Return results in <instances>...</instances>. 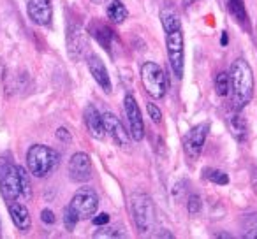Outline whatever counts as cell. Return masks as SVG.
I'll return each instance as SVG.
<instances>
[{
	"label": "cell",
	"instance_id": "1",
	"mask_svg": "<svg viewBox=\"0 0 257 239\" xmlns=\"http://www.w3.org/2000/svg\"><path fill=\"white\" fill-rule=\"evenodd\" d=\"M234 109L239 111L250 102L253 95V72L245 58H236L229 71Z\"/></svg>",
	"mask_w": 257,
	"mask_h": 239
},
{
	"label": "cell",
	"instance_id": "2",
	"mask_svg": "<svg viewBox=\"0 0 257 239\" xmlns=\"http://www.w3.org/2000/svg\"><path fill=\"white\" fill-rule=\"evenodd\" d=\"M133 221L141 234H148L155 225V207L150 195L145 192H134L128 199Z\"/></svg>",
	"mask_w": 257,
	"mask_h": 239
},
{
	"label": "cell",
	"instance_id": "3",
	"mask_svg": "<svg viewBox=\"0 0 257 239\" xmlns=\"http://www.w3.org/2000/svg\"><path fill=\"white\" fill-rule=\"evenodd\" d=\"M58 153L50 146L34 144L27 151V167L36 178H44L58 165Z\"/></svg>",
	"mask_w": 257,
	"mask_h": 239
},
{
	"label": "cell",
	"instance_id": "4",
	"mask_svg": "<svg viewBox=\"0 0 257 239\" xmlns=\"http://www.w3.org/2000/svg\"><path fill=\"white\" fill-rule=\"evenodd\" d=\"M141 83L152 99H162L168 92V78L161 65L155 62H145L141 65Z\"/></svg>",
	"mask_w": 257,
	"mask_h": 239
},
{
	"label": "cell",
	"instance_id": "5",
	"mask_svg": "<svg viewBox=\"0 0 257 239\" xmlns=\"http://www.w3.org/2000/svg\"><path fill=\"white\" fill-rule=\"evenodd\" d=\"M0 193L6 200H16L22 195L20 171L9 158L0 157Z\"/></svg>",
	"mask_w": 257,
	"mask_h": 239
},
{
	"label": "cell",
	"instance_id": "6",
	"mask_svg": "<svg viewBox=\"0 0 257 239\" xmlns=\"http://www.w3.org/2000/svg\"><path fill=\"white\" fill-rule=\"evenodd\" d=\"M166 50H168V58H169V65H171L173 74L178 79L183 78V34L182 29L175 30V32L166 34Z\"/></svg>",
	"mask_w": 257,
	"mask_h": 239
},
{
	"label": "cell",
	"instance_id": "7",
	"mask_svg": "<svg viewBox=\"0 0 257 239\" xmlns=\"http://www.w3.org/2000/svg\"><path fill=\"white\" fill-rule=\"evenodd\" d=\"M71 209L78 214L79 220H86V218H92L97 213V207H99V197L93 192L92 188H79L74 193L71 200Z\"/></svg>",
	"mask_w": 257,
	"mask_h": 239
},
{
	"label": "cell",
	"instance_id": "8",
	"mask_svg": "<svg viewBox=\"0 0 257 239\" xmlns=\"http://www.w3.org/2000/svg\"><path fill=\"white\" fill-rule=\"evenodd\" d=\"M208 132H210V123H199V125H196L185 134V137H183V150H185V155L190 160L199 158L204 143H206Z\"/></svg>",
	"mask_w": 257,
	"mask_h": 239
},
{
	"label": "cell",
	"instance_id": "9",
	"mask_svg": "<svg viewBox=\"0 0 257 239\" xmlns=\"http://www.w3.org/2000/svg\"><path fill=\"white\" fill-rule=\"evenodd\" d=\"M123 109H125V116H127L128 122V132L131 137L134 141H141L145 137V123H143V116H141L140 106H138L134 95L127 93L123 99Z\"/></svg>",
	"mask_w": 257,
	"mask_h": 239
},
{
	"label": "cell",
	"instance_id": "10",
	"mask_svg": "<svg viewBox=\"0 0 257 239\" xmlns=\"http://www.w3.org/2000/svg\"><path fill=\"white\" fill-rule=\"evenodd\" d=\"M69 176L78 183H86L92 178V160L86 153L78 151L69 160Z\"/></svg>",
	"mask_w": 257,
	"mask_h": 239
},
{
	"label": "cell",
	"instance_id": "11",
	"mask_svg": "<svg viewBox=\"0 0 257 239\" xmlns=\"http://www.w3.org/2000/svg\"><path fill=\"white\" fill-rule=\"evenodd\" d=\"M27 13L29 18L32 20L36 25L46 27L53 20V6L51 0H29L27 2Z\"/></svg>",
	"mask_w": 257,
	"mask_h": 239
},
{
	"label": "cell",
	"instance_id": "12",
	"mask_svg": "<svg viewBox=\"0 0 257 239\" xmlns=\"http://www.w3.org/2000/svg\"><path fill=\"white\" fill-rule=\"evenodd\" d=\"M104 129L106 134H109L111 139L114 141V144L120 148H127L128 141H131V132H127L123 127V123L114 116L113 113H104Z\"/></svg>",
	"mask_w": 257,
	"mask_h": 239
},
{
	"label": "cell",
	"instance_id": "13",
	"mask_svg": "<svg viewBox=\"0 0 257 239\" xmlns=\"http://www.w3.org/2000/svg\"><path fill=\"white\" fill-rule=\"evenodd\" d=\"M83 118H85V125L88 129L90 136L93 139H104L106 136V129H104V116L99 113L95 106L88 104L83 111Z\"/></svg>",
	"mask_w": 257,
	"mask_h": 239
},
{
	"label": "cell",
	"instance_id": "14",
	"mask_svg": "<svg viewBox=\"0 0 257 239\" xmlns=\"http://www.w3.org/2000/svg\"><path fill=\"white\" fill-rule=\"evenodd\" d=\"M88 71H90V74H92V78L95 79L97 85L106 93H111V90H113L111 78H109V74H107L106 65L102 64V60H100L97 55H90L88 57Z\"/></svg>",
	"mask_w": 257,
	"mask_h": 239
},
{
	"label": "cell",
	"instance_id": "15",
	"mask_svg": "<svg viewBox=\"0 0 257 239\" xmlns=\"http://www.w3.org/2000/svg\"><path fill=\"white\" fill-rule=\"evenodd\" d=\"M8 211L11 214L13 223L16 225V228L22 232L30 230L32 227V218H30V211L27 209L25 204H20L16 200H9L8 202Z\"/></svg>",
	"mask_w": 257,
	"mask_h": 239
},
{
	"label": "cell",
	"instance_id": "16",
	"mask_svg": "<svg viewBox=\"0 0 257 239\" xmlns=\"http://www.w3.org/2000/svg\"><path fill=\"white\" fill-rule=\"evenodd\" d=\"M90 32L93 34V37L97 39V43L100 44V46L104 48V50L111 51V46H113V30L109 29L107 25H104V23H92V27H90Z\"/></svg>",
	"mask_w": 257,
	"mask_h": 239
},
{
	"label": "cell",
	"instance_id": "17",
	"mask_svg": "<svg viewBox=\"0 0 257 239\" xmlns=\"http://www.w3.org/2000/svg\"><path fill=\"white\" fill-rule=\"evenodd\" d=\"M161 23H162V29H164L166 34L169 32H175V30L182 29V23H180L178 18V13L175 11L173 6H164L161 11Z\"/></svg>",
	"mask_w": 257,
	"mask_h": 239
},
{
	"label": "cell",
	"instance_id": "18",
	"mask_svg": "<svg viewBox=\"0 0 257 239\" xmlns=\"http://www.w3.org/2000/svg\"><path fill=\"white\" fill-rule=\"evenodd\" d=\"M106 15H107V20L114 25H120L127 20L128 13H127V8L121 4L120 0H109L106 6Z\"/></svg>",
	"mask_w": 257,
	"mask_h": 239
},
{
	"label": "cell",
	"instance_id": "19",
	"mask_svg": "<svg viewBox=\"0 0 257 239\" xmlns=\"http://www.w3.org/2000/svg\"><path fill=\"white\" fill-rule=\"evenodd\" d=\"M229 127H231L232 136H234L238 141L246 139V123L238 111H236L234 114H231V118H229Z\"/></svg>",
	"mask_w": 257,
	"mask_h": 239
},
{
	"label": "cell",
	"instance_id": "20",
	"mask_svg": "<svg viewBox=\"0 0 257 239\" xmlns=\"http://www.w3.org/2000/svg\"><path fill=\"white\" fill-rule=\"evenodd\" d=\"M227 9L231 13V16L239 23V25H248V16H246L245 11V4H243L241 0H229L227 2Z\"/></svg>",
	"mask_w": 257,
	"mask_h": 239
},
{
	"label": "cell",
	"instance_id": "21",
	"mask_svg": "<svg viewBox=\"0 0 257 239\" xmlns=\"http://www.w3.org/2000/svg\"><path fill=\"white\" fill-rule=\"evenodd\" d=\"M215 90L220 97L229 95V90H231V78H229L227 72H220V74L215 78Z\"/></svg>",
	"mask_w": 257,
	"mask_h": 239
},
{
	"label": "cell",
	"instance_id": "22",
	"mask_svg": "<svg viewBox=\"0 0 257 239\" xmlns=\"http://www.w3.org/2000/svg\"><path fill=\"white\" fill-rule=\"evenodd\" d=\"M203 174L208 181L217 183V185H227L229 183V176L224 171H218V169H204Z\"/></svg>",
	"mask_w": 257,
	"mask_h": 239
},
{
	"label": "cell",
	"instance_id": "23",
	"mask_svg": "<svg viewBox=\"0 0 257 239\" xmlns=\"http://www.w3.org/2000/svg\"><path fill=\"white\" fill-rule=\"evenodd\" d=\"M20 171V186H22V197L25 199H30L32 197V185H30V178L27 174L25 167H18Z\"/></svg>",
	"mask_w": 257,
	"mask_h": 239
},
{
	"label": "cell",
	"instance_id": "24",
	"mask_svg": "<svg viewBox=\"0 0 257 239\" xmlns=\"http://www.w3.org/2000/svg\"><path fill=\"white\" fill-rule=\"evenodd\" d=\"M245 237L246 239H257V214H248L245 218Z\"/></svg>",
	"mask_w": 257,
	"mask_h": 239
},
{
	"label": "cell",
	"instance_id": "25",
	"mask_svg": "<svg viewBox=\"0 0 257 239\" xmlns=\"http://www.w3.org/2000/svg\"><path fill=\"white\" fill-rule=\"evenodd\" d=\"M78 221H79L78 214L71 209V206L65 207V209H64V225H65V228H67L69 232L74 230V227H76V223H78Z\"/></svg>",
	"mask_w": 257,
	"mask_h": 239
},
{
	"label": "cell",
	"instance_id": "26",
	"mask_svg": "<svg viewBox=\"0 0 257 239\" xmlns=\"http://www.w3.org/2000/svg\"><path fill=\"white\" fill-rule=\"evenodd\" d=\"M201 207H203V200H201V197L197 195V193H192V195L189 197V202H187V209H189V213L197 214L201 211Z\"/></svg>",
	"mask_w": 257,
	"mask_h": 239
},
{
	"label": "cell",
	"instance_id": "27",
	"mask_svg": "<svg viewBox=\"0 0 257 239\" xmlns=\"http://www.w3.org/2000/svg\"><path fill=\"white\" fill-rule=\"evenodd\" d=\"M93 237H125V234L123 232H118V228L114 227H106V228H100L99 232H95Z\"/></svg>",
	"mask_w": 257,
	"mask_h": 239
},
{
	"label": "cell",
	"instance_id": "28",
	"mask_svg": "<svg viewBox=\"0 0 257 239\" xmlns=\"http://www.w3.org/2000/svg\"><path fill=\"white\" fill-rule=\"evenodd\" d=\"M147 111H148V116L152 118V122L154 123H161V118H162V113L154 102H148L147 104Z\"/></svg>",
	"mask_w": 257,
	"mask_h": 239
},
{
	"label": "cell",
	"instance_id": "29",
	"mask_svg": "<svg viewBox=\"0 0 257 239\" xmlns=\"http://www.w3.org/2000/svg\"><path fill=\"white\" fill-rule=\"evenodd\" d=\"M41 220L46 225H53L55 223V213L51 209H43L41 211Z\"/></svg>",
	"mask_w": 257,
	"mask_h": 239
},
{
	"label": "cell",
	"instance_id": "30",
	"mask_svg": "<svg viewBox=\"0 0 257 239\" xmlns=\"http://www.w3.org/2000/svg\"><path fill=\"white\" fill-rule=\"evenodd\" d=\"M57 137L62 141V143H69V141H71V134H69L64 127H60V129L57 130Z\"/></svg>",
	"mask_w": 257,
	"mask_h": 239
},
{
	"label": "cell",
	"instance_id": "31",
	"mask_svg": "<svg viewBox=\"0 0 257 239\" xmlns=\"http://www.w3.org/2000/svg\"><path fill=\"white\" fill-rule=\"evenodd\" d=\"M109 221V214L107 213H99L95 218H93V223L95 225H106Z\"/></svg>",
	"mask_w": 257,
	"mask_h": 239
},
{
	"label": "cell",
	"instance_id": "32",
	"mask_svg": "<svg viewBox=\"0 0 257 239\" xmlns=\"http://www.w3.org/2000/svg\"><path fill=\"white\" fill-rule=\"evenodd\" d=\"M222 44H227V36H225V32H224V36H222Z\"/></svg>",
	"mask_w": 257,
	"mask_h": 239
},
{
	"label": "cell",
	"instance_id": "33",
	"mask_svg": "<svg viewBox=\"0 0 257 239\" xmlns=\"http://www.w3.org/2000/svg\"><path fill=\"white\" fill-rule=\"evenodd\" d=\"M92 2H102V0H92Z\"/></svg>",
	"mask_w": 257,
	"mask_h": 239
}]
</instances>
